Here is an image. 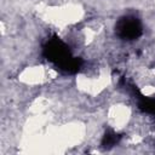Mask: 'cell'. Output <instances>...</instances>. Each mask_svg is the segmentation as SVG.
Here are the masks:
<instances>
[{
  "label": "cell",
  "instance_id": "cell-1",
  "mask_svg": "<svg viewBox=\"0 0 155 155\" xmlns=\"http://www.w3.org/2000/svg\"><path fill=\"white\" fill-rule=\"evenodd\" d=\"M42 54L48 62H51L58 70L64 74L78 73L84 63L81 58L74 57L69 50V46L56 35L50 38L44 44Z\"/></svg>",
  "mask_w": 155,
  "mask_h": 155
},
{
  "label": "cell",
  "instance_id": "cell-2",
  "mask_svg": "<svg viewBox=\"0 0 155 155\" xmlns=\"http://www.w3.org/2000/svg\"><path fill=\"white\" fill-rule=\"evenodd\" d=\"M115 34L119 39L125 41L137 40L143 34L142 21L133 15L121 16L115 23Z\"/></svg>",
  "mask_w": 155,
  "mask_h": 155
},
{
  "label": "cell",
  "instance_id": "cell-3",
  "mask_svg": "<svg viewBox=\"0 0 155 155\" xmlns=\"http://www.w3.org/2000/svg\"><path fill=\"white\" fill-rule=\"evenodd\" d=\"M125 87H127L128 90H131V92L134 94V97H137L138 99V108L140 111L145 113V114H150V115H155V98L151 97H144L136 86L133 85H128L125 82Z\"/></svg>",
  "mask_w": 155,
  "mask_h": 155
},
{
  "label": "cell",
  "instance_id": "cell-4",
  "mask_svg": "<svg viewBox=\"0 0 155 155\" xmlns=\"http://www.w3.org/2000/svg\"><path fill=\"white\" fill-rule=\"evenodd\" d=\"M120 138H121L120 134H117V133L114 132L113 130L108 128V130L105 131L103 138H102V142H101L102 149H111L113 147H115V145L119 143Z\"/></svg>",
  "mask_w": 155,
  "mask_h": 155
}]
</instances>
